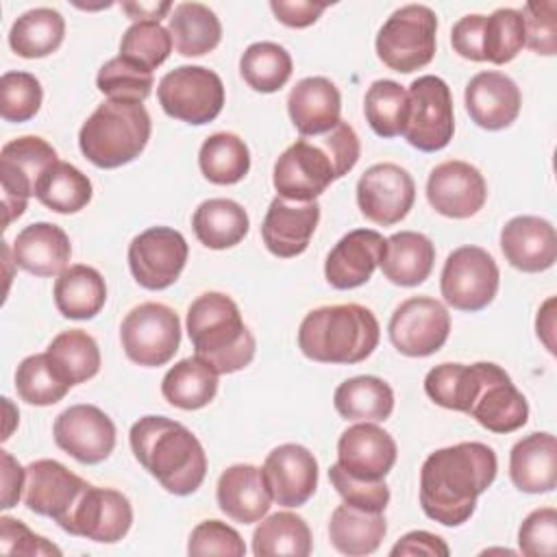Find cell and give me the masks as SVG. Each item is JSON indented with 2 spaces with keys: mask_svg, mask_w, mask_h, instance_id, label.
I'll return each mask as SVG.
<instances>
[{
  "mask_svg": "<svg viewBox=\"0 0 557 557\" xmlns=\"http://www.w3.org/2000/svg\"><path fill=\"white\" fill-rule=\"evenodd\" d=\"M189 248L176 228L150 226L128 244V268L133 278L152 292L174 285L187 263Z\"/></svg>",
  "mask_w": 557,
  "mask_h": 557,
  "instance_id": "obj_15",
  "label": "cell"
},
{
  "mask_svg": "<svg viewBox=\"0 0 557 557\" xmlns=\"http://www.w3.org/2000/svg\"><path fill=\"white\" fill-rule=\"evenodd\" d=\"M189 555H226V557H244L246 544L242 535L222 520H202L194 527L189 542Z\"/></svg>",
  "mask_w": 557,
  "mask_h": 557,
  "instance_id": "obj_52",
  "label": "cell"
},
{
  "mask_svg": "<svg viewBox=\"0 0 557 557\" xmlns=\"http://www.w3.org/2000/svg\"><path fill=\"white\" fill-rule=\"evenodd\" d=\"M416 200L411 174L396 163H374L357 181V205L366 220L392 226L407 218Z\"/></svg>",
  "mask_w": 557,
  "mask_h": 557,
  "instance_id": "obj_17",
  "label": "cell"
},
{
  "mask_svg": "<svg viewBox=\"0 0 557 557\" xmlns=\"http://www.w3.org/2000/svg\"><path fill=\"white\" fill-rule=\"evenodd\" d=\"M524 48V20L518 9H496L492 15H485L481 52L483 61L494 65H505L518 57Z\"/></svg>",
  "mask_w": 557,
  "mask_h": 557,
  "instance_id": "obj_46",
  "label": "cell"
},
{
  "mask_svg": "<svg viewBox=\"0 0 557 557\" xmlns=\"http://www.w3.org/2000/svg\"><path fill=\"white\" fill-rule=\"evenodd\" d=\"M198 165L209 183L235 185L250 170V150L235 133H213L200 146Z\"/></svg>",
  "mask_w": 557,
  "mask_h": 557,
  "instance_id": "obj_41",
  "label": "cell"
},
{
  "mask_svg": "<svg viewBox=\"0 0 557 557\" xmlns=\"http://www.w3.org/2000/svg\"><path fill=\"white\" fill-rule=\"evenodd\" d=\"M122 11L133 22H159L172 11V2H122Z\"/></svg>",
  "mask_w": 557,
  "mask_h": 557,
  "instance_id": "obj_59",
  "label": "cell"
},
{
  "mask_svg": "<svg viewBox=\"0 0 557 557\" xmlns=\"http://www.w3.org/2000/svg\"><path fill=\"white\" fill-rule=\"evenodd\" d=\"M172 46L170 30L159 22H135L122 35L120 57L152 72L170 57Z\"/></svg>",
  "mask_w": 557,
  "mask_h": 557,
  "instance_id": "obj_48",
  "label": "cell"
},
{
  "mask_svg": "<svg viewBox=\"0 0 557 557\" xmlns=\"http://www.w3.org/2000/svg\"><path fill=\"white\" fill-rule=\"evenodd\" d=\"M426 200L440 215L466 220L483 209L487 200V183L468 161L450 159L431 170Z\"/></svg>",
  "mask_w": 557,
  "mask_h": 557,
  "instance_id": "obj_19",
  "label": "cell"
},
{
  "mask_svg": "<svg viewBox=\"0 0 557 557\" xmlns=\"http://www.w3.org/2000/svg\"><path fill=\"white\" fill-rule=\"evenodd\" d=\"M270 9L276 15V20L283 22L285 26L305 28V26H311L322 15L326 4L309 2V0H296V2L294 0L292 2L289 0H272Z\"/></svg>",
  "mask_w": 557,
  "mask_h": 557,
  "instance_id": "obj_57",
  "label": "cell"
},
{
  "mask_svg": "<svg viewBox=\"0 0 557 557\" xmlns=\"http://www.w3.org/2000/svg\"><path fill=\"white\" fill-rule=\"evenodd\" d=\"M463 102L476 126L485 131H500L516 122L522 107V94L513 78L503 72L487 70L468 81Z\"/></svg>",
  "mask_w": 557,
  "mask_h": 557,
  "instance_id": "obj_25",
  "label": "cell"
},
{
  "mask_svg": "<svg viewBox=\"0 0 557 557\" xmlns=\"http://www.w3.org/2000/svg\"><path fill=\"white\" fill-rule=\"evenodd\" d=\"M437 15L424 4L396 9L379 28L376 54L394 72L411 74L435 57Z\"/></svg>",
  "mask_w": 557,
  "mask_h": 557,
  "instance_id": "obj_8",
  "label": "cell"
},
{
  "mask_svg": "<svg viewBox=\"0 0 557 557\" xmlns=\"http://www.w3.org/2000/svg\"><path fill=\"white\" fill-rule=\"evenodd\" d=\"M483 22H485V15L470 13V15L459 17V20L453 24L450 44H453V50H455L459 57H463V59H468V61H476V63L483 61V52H481Z\"/></svg>",
  "mask_w": 557,
  "mask_h": 557,
  "instance_id": "obj_55",
  "label": "cell"
},
{
  "mask_svg": "<svg viewBox=\"0 0 557 557\" xmlns=\"http://www.w3.org/2000/svg\"><path fill=\"white\" fill-rule=\"evenodd\" d=\"M52 296L63 318L91 320L107 302V283L96 268L74 263L57 276Z\"/></svg>",
  "mask_w": 557,
  "mask_h": 557,
  "instance_id": "obj_33",
  "label": "cell"
},
{
  "mask_svg": "<svg viewBox=\"0 0 557 557\" xmlns=\"http://www.w3.org/2000/svg\"><path fill=\"white\" fill-rule=\"evenodd\" d=\"M54 372L72 387L94 379L100 370V348L83 329L61 331L46 348Z\"/></svg>",
  "mask_w": 557,
  "mask_h": 557,
  "instance_id": "obj_40",
  "label": "cell"
},
{
  "mask_svg": "<svg viewBox=\"0 0 557 557\" xmlns=\"http://www.w3.org/2000/svg\"><path fill=\"white\" fill-rule=\"evenodd\" d=\"M387 333L400 355L429 357L446 344L450 315L440 300L431 296H411L394 309Z\"/></svg>",
  "mask_w": 557,
  "mask_h": 557,
  "instance_id": "obj_16",
  "label": "cell"
},
{
  "mask_svg": "<svg viewBox=\"0 0 557 557\" xmlns=\"http://www.w3.org/2000/svg\"><path fill=\"white\" fill-rule=\"evenodd\" d=\"M333 405L344 420L385 422L394 411V392L383 379L361 374L337 385Z\"/></svg>",
  "mask_w": 557,
  "mask_h": 557,
  "instance_id": "obj_35",
  "label": "cell"
},
{
  "mask_svg": "<svg viewBox=\"0 0 557 557\" xmlns=\"http://www.w3.org/2000/svg\"><path fill=\"white\" fill-rule=\"evenodd\" d=\"M518 546L527 557H553L557 553L555 507L533 509L518 529Z\"/></svg>",
  "mask_w": 557,
  "mask_h": 557,
  "instance_id": "obj_51",
  "label": "cell"
},
{
  "mask_svg": "<svg viewBox=\"0 0 557 557\" xmlns=\"http://www.w3.org/2000/svg\"><path fill=\"white\" fill-rule=\"evenodd\" d=\"M289 52L274 41L250 44L239 59V74L246 85L261 94L278 91L292 76Z\"/></svg>",
  "mask_w": 557,
  "mask_h": 557,
  "instance_id": "obj_43",
  "label": "cell"
},
{
  "mask_svg": "<svg viewBox=\"0 0 557 557\" xmlns=\"http://www.w3.org/2000/svg\"><path fill=\"white\" fill-rule=\"evenodd\" d=\"M359 152L355 128L339 120L331 131L300 137L281 152L272 172L274 189L287 200H315L333 181L357 165Z\"/></svg>",
  "mask_w": 557,
  "mask_h": 557,
  "instance_id": "obj_3",
  "label": "cell"
},
{
  "mask_svg": "<svg viewBox=\"0 0 557 557\" xmlns=\"http://www.w3.org/2000/svg\"><path fill=\"white\" fill-rule=\"evenodd\" d=\"M157 98L170 117L202 126L220 115L224 107V83L209 67L181 65L161 76Z\"/></svg>",
  "mask_w": 557,
  "mask_h": 557,
  "instance_id": "obj_10",
  "label": "cell"
},
{
  "mask_svg": "<svg viewBox=\"0 0 557 557\" xmlns=\"http://www.w3.org/2000/svg\"><path fill=\"white\" fill-rule=\"evenodd\" d=\"M511 483L527 494H548L557 485V440L553 433H531L509 453Z\"/></svg>",
  "mask_w": 557,
  "mask_h": 557,
  "instance_id": "obj_30",
  "label": "cell"
},
{
  "mask_svg": "<svg viewBox=\"0 0 557 557\" xmlns=\"http://www.w3.org/2000/svg\"><path fill=\"white\" fill-rule=\"evenodd\" d=\"M0 553L4 555H26V557H41V555H61V548L48 542L46 537L33 533L22 520L2 516L0 518Z\"/></svg>",
  "mask_w": 557,
  "mask_h": 557,
  "instance_id": "obj_54",
  "label": "cell"
},
{
  "mask_svg": "<svg viewBox=\"0 0 557 557\" xmlns=\"http://www.w3.org/2000/svg\"><path fill=\"white\" fill-rule=\"evenodd\" d=\"M154 78L152 72L124 59L113 57L109 59L96 76V87L109 98V100H122V102H144L152 91Z\"/></svg>",
  "mask_w": 557,
  "mask_h": 557,
  "instance_id": "obj_47",
  "label": "cell"
},
{
  "mask_svg": "<svg viewBox=\"0 0 557 557\" xmlns=\"http://www.w3.org/2000/svg\"><path fill=\"white\" fill-rule=\"evenodd\" d=\"M320 222V202L318 200H287L272 198L263 224L261 237L265 248L281 259L298 257L307 250Z\"/></svg>",
  "mask_w": 557,
  "mask_h": 557,
  "instance_id": "obj_22",
  "label": "cell"
},
{
  "mask_svg": "<svg viewBox=\"0 0 557 557\" xmlns=\"http://www.w3.org/2000/svg\"><path fill=\"white\" fill-rule=\"evenodd\" d=\"M392 557H413V555H426V557H448L450 548L448 544L429 531H409L405 533L389 550Z\"/></svg>",
  "mask_w": 557,
  "mask_h": 557,
  "instance_id": "obj_56",
  "label": "cell"
},
{
  "mask_svg": "<svg viewBox=\"0 0 557 557\" xmlns=\"http://www.w3.org/2000/svg\"><path fill=\"white\" fill-rule=\"evenodd\" d=\"M54 444L81 463L104 461L115 448V424L96 405H72L52 426Z\"/></svg>",
  "mask_w": 557,
  "mask_h": 557,
  "instance_id": "obj_18",
  "label": "cell"
},
{
  "mask_svg": "<svg viewBox=\"0 0 557 557\" xmlns=\"http://www.w3.org/2000/svg\"><path fill=\"white\" fill-rule=\"evenodd\" d=\"M524 20V46L537 54L557 52V2H527L520 11Z\"/></svg>",
  "mask_w": 557,
  "mask_h": 557,
  "instance_id": "obj_53",
  "label": "cell"
},
{
  "mask_svg": "<svg viewBox=\"0 0 557 557\" xmlns=\"http://www.w3.org/2000/svg\"><path fill=\"white\" fill-rule=\"evenodd\" d=\"M396 457L394 437L374 422L352 424L337 440V463L363 481H383L394 468Z\"/></svg>",
  "mask_w": 557,
  "mask_h": 557,
  "instance_id": "obj_23",
  "label": "cell"
},
{
  "mask_svg": "<svg viewBox=\"0 0 557 557\" xmlns=\"http://www.w3.org/2000/svg\"><path fill=\"white\" fill-rule=\"evenodd\" d=\"M555 298H548L542 309L537 311V320H535V329H537V337L546 344V348L550 352H555V342H553V333H555Z\"/></svg>",
  "mask_w": 557,
  "mask_h": 557,
  "instance_id": "obj_60",
  "label": "cell"
},
{
  "mask_svg": "<svg viewBox=\"0 0 557 557\" xmlns=\"http://www.w3.org/2000/svg\"><path fill=\"white\" fill-rule=\"evenodd\" d=\"M500 250L511 268L544 272L557 261L555 226L537 215H516L500 228Z\"/></svg>",
  "mask_w": 557,
  "mask_h": 557,
  "instance_id": "obj_26",
  "label": "cell"
},
{
  "mask_svg": "<svg viewBox=\"0 0 557 557\" xmlns=\"http://www.w3.org/2000/svg\"><path fill=\"white\" fill-rule=\"evenodd\" d=\"M455 133L453 96L446 81L433 74L418 76L407 89V117L403 137L422 152L446 148Z\"/></svg>",
  "mask_w": 557,
  "mask_h": 557,
  "instance_id": "obj_9",
  "label": "cell"
},
{
  "mask_svg": "<svg viewBox=\"0 0 557 557\" xmlns=\"http://www.w3.org/2000/svg\"><path fill=\"white\" fill-rule=\"evenodd\" d=\"M376 315L357 302L311 309L298 326V348L318 363L352 366L366 361L379 346Z\"/></svg>",
  "mask_w": 557,
  "mask_h": 557,
  "instance_id": "obj_5",
  "label": "cell"
},
{
  "mask_svg": "<svg viewBox=\"0 0 557 557\" xmlns=\"http://www.w3.org/2000/svg\"><path fill=\"white\" fill-rule=\"evenodd\" d=\"M65 37V20L57 9L37 7L22 13L11 30L9 46L17 57L41 59L52 54Z\"/></svg>",
  "mask_w": 557,
  "mask_h": 557,
  "instance_id": "obj_38",
  "label": "cell"
},
{
  "mask_svg": "<svg viewBox=\"0 0 557 557\" xmlns=\"http://www.w3.org/2000/svg\"><path fill=\"white\" fill-rule=\"evenodd\" d=\"M363 113L370 128L385 139L403 135L407 117V89L389 78L374 81L363 98Z\"/></svg>",
  "mask_w": 557,
  "mask_h": 557,
  "instance_id": "obj_44",
  "label": "cell"
},
{
  "mask_svg": "<svg viewBox=\"0 0 557 557\" xmlns=\"http://www.w3.org/2000/svg\"><path fill=\"white\" fill-rule=\"evenodd\" d=\"M424 392L435 405L468 413L492 433L518 431L529 418L524 394L490 361L440 363L426 372Z\"/></svg>",
  "mask_w": 557,
  "mask_h": 557,
  "instance_id": "obj_1",
  "label": "cell"
},
{
  "mask_svg": "<svg viewBox=\"0 0 557 557\" xmlns=\"http://www.w3.org/2000/svg\"><path fill=\"white\" fill-rule=\"evenodd\" d=\"M133 524L131 500L111 487H98L87 483L70 513L59 527L78 537H87L100 544L120 542Z\"/></svg>",
  "mask_w": 557,
  "mask_h": 557,
  "instance_id": "obj_14",
  "label": "cell"
},
{
  "mask_svg": "<svg viewBox=\"0 0 557 557\" xmlns=\"http://www.w3.org/2000/svg\"><path fill=\"white\" fill-rule=\"evenodd\" d=\"M13 263L35 276H59L72 257V244L65 231L50 222L24 226L11 244Z\"/></svg>",
  "mask_w": 557,
  "mask_h": 557,
  "instance_id": "obj_28",
  "label": "cell"
},
{
  "mask_svg": "<svg viewBox=\"0 0 557 557\" xmlns=\"http://www.w3.org/2000/svg\"><path fill=\"white\" fill-rule=\"evenodd\" d=\"M215 498L220 511L239 524L259 522L272 505L263 470L252 463L228 466L218 479Z\"/></svg>",
  "mask_w": 557,
  "mask_h": 557,
  "instance_id": "obj_27",
  "label": "cell"
},
{
  "mask_svg": "<svg viewBox=\"0 0 557 557\" xmlns=\"http://www.w3.org/2000/svg\"><path fill=\"white\" fill-rule=\"evenodd\" d=\"M387 533L383 511H368L348 503L335 507L329 520V540L333 548L348 557L372 555Z\"/></svg>",
  "mask_w": 557,
  "mask_h": 557,
  "instance_id": "obj_32",
  "label": "cell"
},
{
  "mask_svg": "<svg viewBox=\"0 0 557 557\" xmlns=\"http://www.w3.org/2000/svg\"><path fill=\"white\" fill-rule=\"evenodd\" d=\"M263 476L272 500L281 507L305 505L318 487V459L300 444H281L268 453Z\"/></svg>",
  "mask_w": 557,
  "mask_h": 557,
  "instance_id": "obj_20",
  "label": "cell"
},
{
  "mask_svg": "<svg viewBox=\"0 0 557 557\" xmlns=\"http://www.w3.org/2000/svg\"><path fill=\"white\" fill-rule=\"evenodd\" d=\"M0 459H2V505L0 507L11 509L22 498L24 483H26V468H22L17 459L7 450H0Z\"/></svg>",
  "mask_w": 557,
  "mask_h": 557,
  "instance_id": "obj_58",
  "label": "cell"
},
{
  "mask_svg": "<svg viewBox=\"0 0 557 557\" xmlns=\"http://www.w3.org/2000/svg\"><path fill=\"white\" fill-rule=\"evenodd\" d=\"M59 161L57 150L37 135H24L11 139L2 146L0 152V181H2V207H4V226L9 228L28 205V198L35 196L37 185L46 170Z\"/></svg>",
  "mask_w": 557,
  "mask_h": 557,
  "instance_id": "obj_11",
  "label": "cell"
},
{
  "mask_svg": "<svg viewBox=\"0 0 557 557\" xmlns=\"http://www.w3.org/2000/svg\"><path fill=\"white\" fill-rule=\"evenodd\" d=\"M287 113L302 137L322 135L339 122V89L324 76H307L292 87L287 96Z\"/></svg>",
  "mask_w": 557,
  "mask_h": 557,
  "instance_id": "obj_29",
  "label": "cell"
},
{
  "mask_svg": "<svg viewBox=\"0 0 557 557\" xmlns=\"http://www.w3.org/2000/svg\"><path fill=\"white\" fill-rule=\"evenodd\" d=\"M313 548L309 524L292 511H276L261 518L252 533V553L257 557H307Z\"/></svg>",
  "mask_w": 557,
  "mask_h": 557,
  "instance_id": "obj_39",
  "label": "cell"
},
{
  "mask_svg": "<svg viewBox=\"0 0 557 557\" xmlns=\"http://www.w3.org/2000/svg\"><path fill=\"white\" fill-rule=\"evenodd\" d=\"M187 335L196 357L218 374L244 370L255 359V335L244 324L237 302L222 292H205L189 305Z\"/></svg>",
  "mask_w": 557,
  "mask_h": 557,
  "instance_id": "obj_6",
  "label": "cell"
},
{
  "mask_svg": "<svg viewBox=\"0 0 557 557\" xmlns=\"http://www.w3.org/2000/svg\"><path fill=\"white\" fill-rule=\"evenodd\" d=\"M85 487L87 481L57 459H37L26 466L24 505L33 513L52 518L59 524Z\"/></svg>",
  "mask_w": 557,
  "mask_h": 557,
  "instance_id": "obj_21",
  "label": "cell"
},
{
  "mask_svg": "<svg viewBox=\"0 0 557 557\" xmlns=\"http://www.w3.org/2000/svg\"><path fill=\"white\" fill-rule=\"evenodd\" d=\"M218 376L220 374L209 363L194 355L181 359L165 372L161 381V394L172 407L196 411L215 398Z\"/></svg>",
  "mask_w": 557,
  "mask_h": 557,
  "instance_id": "obj_36",
  "label": "cell"
},
{
  "mask_svg": "<svg viewBox=\"0 0 557 557\" xmlns=\"http://www.w3.org/2000/svg\"><path fill=\"white\" fill-rule=\"evenodd\" d=\"M198 242L211 250L237 246L250 228L246 209L231 198H209L200 202L191 215Z\"/></svg>",
  "mask_w": 557,
  "mask_h": 557,
  "instance_id": "obj_34",
  "label": "cell"
},
{
  "mask_svg": "<svg viewBox=\"0 0 557 557\" xmlns=\"http://www.w3.org/2000/svg\"><path fill=\"white\" fill-rule=\"evenodd\" d=\"M435 263L433 242L416 231H400L385 239L381 259L383 276L400 287H416L424 283Z\"/></svg>",
  "mask_w": 557,
  "mask_h": 557,
  "instance_id": "obj_31",
  "label": "cell"
},
{
  "mask_svg": "<svg viewBox=\"0 0 557 557\" xmlns=\"http://www.w3.org/2000/svg\"><path fill=\"white\" fill-rule=\"evenodd\" d=\"M329 481L344 498V503L368 509V511H385L389 503V487L385 481H363L348 474L339 463L329 468Z\"/></svg>",
  "mask_w": 557,
  "mask_h": 557,
  "instance_id": "obj_50",
  "label": "cell"
},
{
  "mask_svg": "<svg viewBox=\"0 0 557 557\" xmlns=\"http://www.w3.org/2000/svg\"><path fill=\"white\" fill-rule=\"evenodd\" d=\"M135 459L159 485L174 494H194L207 476V455L200 440L165 416H144L128 433Z\"/></svg>",
  "mask_w": 557,
  "mask_h": 557,
  "instance_id": "obj_4",
  "label": "cell"
},
{
  "mask_svg": "<svg viewBox=\"0 0 557 557\" xmlns=\"http://www.w3.org/2000/svg\"><path fill=\"white\" fill-rule=\"evenodd\" d=\"M91 181L76 165L57 161L46 170L37 185V200L54 213H76L91 200Z\"/></svg>",
  "mask_w": 557,
  "mask_h": 557,
  "instance_id": "obj_42",
  "label": "cell"
},
{
  "mask_svg": "<svg viewBox=\"0 0 557 557\" xmlns=\"http://www.w3.org/2000/svg\"><path fill=\"white\" fill-rule=\"evenodd\" d=\"M498 285V265L481 246H459L444 261L440 292L457 311L485 309L494 300Z\"/></svg>",
  "mask_w": 557,
  "mask_h": 557,
  "instance_id": "obj_13",
  "label": "cell"
},
{
  "mask_svg": "<svg viewBox=\"0 0 557 557\" xmlns=\"http://www.w3.org/2000/svg\"><path fill=\"white\" fill-rule=\"evenodd\" d=\"M150 115L141 102L104 100L83 122L78 148L83 157L102 170L135 161L150 139Z\"/></svg>",
  "mask_w": 557,
  "mask_h": 557,
  "instance_id": "obj_7",
  "label": "cell"
},
{
  "mask_svg": "<svg viewBox=\"0 0 557 557\" xmlns=\"http://www.w3.org/2000/svg\"><path fill=\"white\" fill-rule=\"evenodd\" d=\"M44 100L41 83L30 72H4L0 78V115L4 122H28Z\"/></svg>",
  "mask_w": 557,
  "mask_h": 557,
  "instance_id": "obj_49",
  "label": "cell"
},
{
  "mask_svg": "<svg viewBox=\"0 0 557 557\" xmlns=\"http://www.w3.org/2000/svg\"><path fill=\"white\" fill-rule=\"evenodd\" d=\"M120 339L133 363L144 368L165 366L181 346L178 313L163 302H141L124 315Z\"/></svg>",
  "mask_w": 557,
  "mask_h": 557,
  "instance_id": "obj_12",
  "label": "cell"
},
{
  "mask_svg": "<svg viewBox=\"0 0 557 557\" xmlns=\"http://www.w3.org/2000/svg\"><path fill=\"white\" fill-rule=\"evenodd\" d=\"M170 35L178 54L202 57L222 39L218 15L202 2H181L170 13Z\"/></svg>",
  "mask_w": 557,
  "mask_h": 557,
  "instance_id": "obj_37",
  "label": "cell"
},
{
  "mask_svg": "<svg viewBox=\"0 0 557 557\" xmlns=\"http://www.w3.org/2000/svg\"><path fill=\"white\" fill-rule=\"evenodd\" d=\"M496 453L481 442H459L431 453L420 468V505L426 518L461 527L476 509V498L494 483Z\"/></svg>",
  "mask_w": 557,
  "mask_h": 557,
  "instance_id": "obj_2",
  "label": "cell"
},
{
  "mask_svg": "<svg viewBox=\"0 0 557 557\" xmlns=\"http://www.w3.org/2000/svg\"><path fill=\"white\" fill-rule=\"evenodd\" d=\"M385 250V239L379 231H348L326 255L324 276L335 289H355L368 283L379 268Z\"/></svg>",
  "mask_w": 557,
  "mask_h": 557,
  "instance_id": "obj_24",
  "label": "cell"
},
{
  "mask_svg": "<svg viewBox=\"0 0 557 557\" xmlns=\"http://www.w3.org/2000/svg\"><path fill=\"white\" fill-rule=\"evenodd\" d=\"M17 396L35 407H48L59 403L70 385L54 372L46 352L28 355L15 370Z\"/></svg>",
  "mask_w": 557,
  "mask_h": 557,
  "instance_id": "obj_45",
  "label": "cell"
}]
</instances>
